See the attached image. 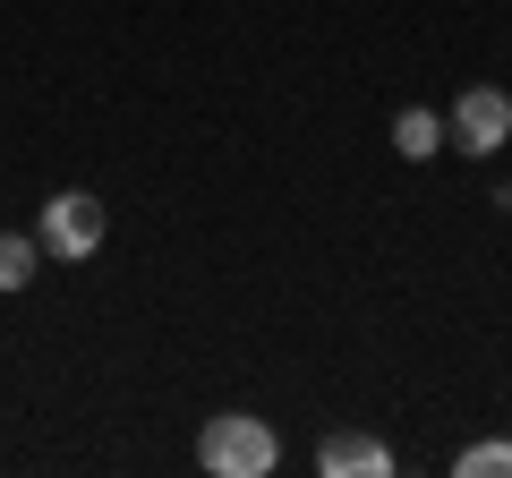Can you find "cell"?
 I'll list each match as a JSON object with an SVG mask.
<instances>
[{
	"mask_svg": "<svg viewBox=\"0 0 512 478\" xmlns=\"http://www.w3.org/2000/svg\"><path fill=\"white\" fill-rule=\"evenodd\" d=\"M274 461H282V436L256 410H214L197 436V470H214V478H265Z\"/></svg>",
	"mask_w": 512,
	"mask_h": 478,
	"instance_id": "obj_1",
	"label": "cell"
},
{
	"mask_svg": "<svg viewBox=\"0 0 512 478\" xmlns=\"http://www.w3.org/2000/svg\"><path fill=\"white\" fill-rule=\"evenodd\" d=\"M103 231H111V214H103L94 188H60V197L43 205V222H35L43 257H60V265H86L94 248H103Z\"/></svg>",
	"mask_w": 512,
	"mask_h": 478,
	"instance_id": "obj_2",
	"label": "cell"
},
{
	"mask_svg": "<svg viewBox=\"0 0 512 478\" xmlns=\"http://www.w3.org/2000/svg\"><path fill=\"white\" fill-rule=\"evenodd\" d=\"M444 146H461V154H504L512 146V94L504 86H461V103L444 111Z\"/></svg>",
	"mask_w": 512,
	"mask_h": 478,
	"instance_id": "obj_3",
	"label": "cell"
},
{
	"mask_svg": "<svg viewBox=\"0 0 512 478\" xmlns=\"http://www.w3.org/2000/svg\"><path fill=\"white\" fill-rule=\"evenodd\" d=\"M316 470L325 478H393V444L359 436V427H333V436L316 444Z\"/></svg>",
	"mask_w": 512,
	"mask_h": 478,
	"instance_id": "obj_4",
	"label": "cell"
},
{
	"mask_svg": "<svg viewBox=\"0 0 512 478\" xmlns=\"http://www.w3.org/2000/svg\"><path fill=\"white\" fill-rule=\"evenodd\" d=\"M393 154H402V163H436L444 154V111H427V103L393 111Z\"/></svg>",
	"mask_w": 512,
	"mask_h": 478,
	"instance_id": "obj_5",
	"label": "cell"
},
{
	"mask_svg": "<svg viewBox=\"0 0 512 478\" xmlns=\"http://www.w3.org/2000/svg\"><path fill=\"white\" fill-rule=\"evenodd\" d=\"M43 265V239L35 231H0V291H26Z\"/></svg>",
	"mask_w": 512,
	"mask_h": 478,
	"instance_id": "obj_6",
	"label": "cell"
},
{
	"mask_svg": "<svg viewBox=\"0 0 512 478\" xmlns=\"http://www.w3.org/2000/svg\"><path fill=\"white\" fill-rule=\"evenodd\" d=\"M453 470L461 478H512V444H461Z\"/></svg>",
	"mask_w": 512,
	"mask_h": 478,
	"instance_id": "obj_7",
	"label": "cell"
}]
</instances>
